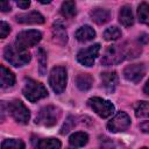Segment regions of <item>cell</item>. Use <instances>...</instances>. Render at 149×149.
I'll use <instances>...</instances> for the list:
<instances>
[{
	"label": "cell",
	"instance_id": "obj_1",
	"mask_svg": "<svg viewBox=\"0 0 149 149\" xmlns=\"http://www.w3.org/2000/svg\"><path fill=\"white\" fill-rule=\"evenodd\" d=\"M141 52V47L134 43H122L109 45L101 58V64L105 66L119 64L127 58H135Z\"/></svg>",
	"mask_w": 149,
	"mask_h": 149
},
{
	"label": "cell",
	"instance_id": "obj_2",
	"mask_svg": "<svg viewBox=\"0 0 149 149\" xmlns=\"http://www.w3.org/2000/svg\"><path fill=\"white\" fill-rule=\"evenodd\" d=\"M3 57L13 66H23L30 62V54L27 50L17 48L15 44L6 45L3 50Z\"/></svg>",
	"mask_w": 149,
	"mask_h": 149
},
{
	"label": "cell",
	"instance_id": "obj_3",
	"mask_svg": "<svg viewBox=\"0 0 149 149\" xmlns=\"http://www.w3.org/2000/svg\"><path fill=\"white\" fill-rule=\"evenodd\" d=\"M22 93L26 97V99H28L31 102H35L40 99L48 97V91L44 87V85L30 78L26 79V84L23 86Z\"/></svg>",
	"mask_w": 149,
	"mask_h": 149
},
{
	"label": "cell",
	"instance_id": "obj_4",
	"mask_svg": "<svg viewBox=\"0 0 149 149\" xmlns=\"http://www.w3.org/2000/svg\"><path fill=\"white\" fill-rule=\"evenodd\" d=\"M59 116H61L59 108L51 106V105L44 106L40 109L37 116L35 119V123L44 126V127H52L57 123Z\"/></svg>",
	"mask_w": 149,
	"mask_h": 149
},
{
	"label": "cell",
	"instance_id": "obj_5",
	"mask_svg": "<svg viewBox=\"0 0 149 149\" xmlns=\"http://www.w3.org/2000/svg\"><path fill=\"white\" fill-rule=\"evenodd\" d=\"M42 40V33L35 29L23 30L16 35L15 45L22 50H27L30 47L36 45Z\"/></svg>",
	"mask_w": 149,
	"mask_h": 149
},
{
	"label": "cell",
	"instance_id": "obj_6",
	"mask_svg": "<svg viewBox=\"0 0 149 149\" xmlns=\"http://www.w3.org/2000/svg\"><path fill=\"white\" fill-rule=\"evenodd\" d=\"M66 81H68L66 69L63 66L52 68L50 76H49V84L52 91L57 94H61L66 87Z\"/></svg>",
	"mask_w": 149,
	"mask_h": 149
},
{
	"label": "cell",
	"instance_id": "obj_7",
	"mask_svg": "<svg viewBox=\"0 0 149 149\" xmlns=\"http://www.w3.org/2000/svg\"><path fill=\"white\" fill-rule=\"evenodd\" d=\"M87 105L101 118H108L114 113V105L106 99L93 97L87 100Z\"/></svg>",
	"mask_w": 149,
	"mask_h": 149
},
{
	"label": "cell",
	"instance_id": "obj_8",
	"mask_svg": "<svg viewBox=\"0 0 149 149\" xmlns=\"http://www.w3.org/2000/svg\"><path fill=\"white\" fill-rule=\"evenodd\" d=\"M8 111L12 115V118L22 125L28 123L29 118H30V112L29 109L24 106V104L20 100H13L8 105Z\"/></svg>",
	"mask_w": 149,
	"mask_h": 149
},
{
	"label": "cell",
	"instance_id": "obj_9",
	"mask_svg": "<svg viewBox=\"0 0 149 149\" xmlns=\"http://www.w3.org/2000/svg\"><path fill=\"white\" fill-rule=\"evenodd\" d=\"M99 51H100V44L99 43L92 44L87 48L79 50V52L77 54V61L84 66H92L95 58L99 55Z\"/></svg>",
	"mask_w": 149,
	"mask_h": 149
},
{
	"label": "cell",
	"instance_id": "obj_10",
	"mask_svg": "<svg viewBox=\"0 0 149 149\" xmlns=\"http://www.w3.org/2000/svg\"><path fill=\"white\" fill-rule=\"evenodd\" d=\"M129 126H130V118L125 112H119L107 123L108 130H111L113 133L125 132V130H127L129 128Z\"/></svg>",
	"mask_w": 149,
	"mask_h": 149
},
{
	"label": "cell",
	"instance_id": "obj_11",
	"mask_svg": "<svg viewBox=\"0 0 149 149\" xmlns=\"http://www.w3.org/2000/svg\"><path fill=\"white\" fill-rule=\"evenodd\" d=\"M146 74V68L143 64H130L125 68L123 76L128 81L139 83Z\"/></svg>",
	"mask_w": 149,
	"mask_h": 149
},
{
	"label": "cell",
	"instance_id": "obj_12",
	"mask_svg": "<svg viewBox=\"0 0 149 149\" xmlns=\"http://www.w3.org/2000/svg\"><path fill=\"white\" fill-rule=\"evenodd\" d=\"M15 19L19 23H23V24H40L44 22V16L40 12H36V10L19 14L15 16Z\"/></svg>",
	"mask_w": 149,
	"mask_h": 149
},
{
	"label": "cell",
	"instance_id": "obj_13",
	"mask_svg": "<svg viewBox=\"0 0 149 149\" xmlns=\"http://www.w3.org/2000/svg\"><path fill=\"white\" fill-rule=\"evenodd\" d=\"M100 79H101V84L104 86V88L108 92L112 93L114 92L116 85H118V74L115 71H105L100 74Z\"/></svg>",
	"mask_w": 149,
	"mask_h": 149
},
{
	"label": "cell",
	"instance_id": "obj_14",
	"mask_svg": "<svg viewBox=\"0 0 149 149\" xmlns=\"http://www.w3.org/2000/svg\"><path fill=\"white\" fill-rule=\"evenodd\" d=\"M52 37L57 43L64 44L68 41V33L64 24L61 21H57L52 24Z\"/></svg>",
	"mask_w": 149,
	"mask_h": 149
},
{
	"label": "cell",
	"instance_id": "obj_15",
	"mask_svg": "<svg viewBox=\"0 0 149 149\" xmlns=\"http://www.w3.org/2000/svg\"><path fill=\"white\" fill-rule=\"evenodd\" d=\"M90 16L92 21L98 24H104L111 19V12L106 8H94L90 12Z\"/></svg>",
	"mask_w": 149,
	"mask_h": 149
},
{
	"label": "cell",
	"instance_id": "obj_16",
	"mask_svg": "<svg viewBox=\"0 0 149 149\" xmlns=\"http://www.w3.org/2000/svg\"><path fill=\"white\" fill-rule=\"evenodd\" d=\"M14 83H15L14 73L6 66L1 65L0 66V86L2 88H7V87L13 86Z\"/></svg>",
	"mask_w": 149,
	"mask_h": 149
},
{
	"label": "cell",
	"instance_id": "obj_17",
	"mask_svg": "<svg viewBox=\"0 0 149 149\" xmlns=\"http://www.w3.org/2000/svg\"><path fill=\"white\" fill-rule=\"evenodd\" d=\"M119 21L122 26L125 27H130L134 23V16H133V12L132 8L129 6H122L120 12H119Z\"/></svg>",
	"mask_w": 149,
	"mask_h": 149
},
{
	"label": "cell",
	"instance_id": "obj_18",
	"mask_svg": "<svg viewBox=\"0 0 149 149\" xmlns=\"http://www.w3.org/2000/svg\"><path fill=\"white\" fill-rule=\"evenodd\" d=\"M95 37V31L91 26H83L76 31V38L79 42H87Z\"/></svg>",
	"mask_w": 149,
	"mask_h": 149
},
{
	"label": "cell",
	"instance_id": "obj_19",
	"mask_svg": "<svg viewBox=\"0 0 149 149\" xmlns=\"http://www.w3.org/2000/svg\"><path fill=\"white\" fill-rule=\"evenodd\" d=\"M76 84H77V87L79 90L87 91L91 88V86L93 84V78L88 73H79L76 78Z\"/></svg>",
	"mask_w": 149,
	"mask_h": 149
},
{
	"label": "cell",
	"instance_id": "obj_20",
	"mask_svg": "<svg viewBox=\"0 0 149 149\" xmlns=\"http://www.w3.org/2000/svg\"><path fill=\"white\" fill-rule=\"evenodd\" d=\"M88 142V135L84 132H77L73 133L69 137V143L73 147H83Z\"/></svg>",
	"mask_w": 149,
	"mask_h": 149
},
{
	"label": "cell",
	"instance_id": "obj_21",
	"mask_svg": "<svg viewBox=\"0 0 149 149\" xmlns=\"http://www.w3.org/2000/svg\"><path fill=\"white\" fill-rule=\"evenodd\" d=\"M35 149H61V142L57 139H42L37 142Z\"/></svg>",
	"mask_w": 149,
	"mask_h": 149
},
{
	"label": "cell",
	"instance_id": "obj_22",
	"mask_svg": "<svg viewBox=\"0 0 149 149\" xmlns=\"http://www.w3.org/2000/svg\"><path fill=\"white\" fill-rule=\"evenodd\" d=\"M76 2L74 1H64L61 7V14L65 19H71L76 15Z\"/></svg>",
	"mask_w": 149,
	"mask_h": 149
},
{
	"label": "cell",
	"instance_id": "obj_23",
	"mask_svg": "<svg viewBox=\"0 0 149 149\" xmlns=\"http://www.w3.org/2000/svg\"><path fill=\"white\" fill-rule=\"evenodd\" d=\"M137 15H139V20L142 23L149 26V5L147 2H142L139 5Z\"/></svg>",
	"mask_w": 149,
	"mask_h": 149
},
{
	"label": "cell",
	"instance_id": "obj_24",
	"mask_svg": "<svg viewBox=\"0 0 149 149\" xmlns=\"http://www.w3.org/2000/svg\"><path fill=\"white\" fill-rule=\"evenodd\" d=\"M1 149H24V143L19 139H7L2 142Z\"/></svg>",
	"mask_w": 149,
	"mask_h": 149
},
{
	"label": "cell",
	"instance_id": "obj_25",
	"mask_svg": "<svg viewBox=\"0 0 149 149\" xmlns=\"http://www.w3.org/2000/svg\"><path fill=\"white\" fill-rule=\"evenodd\" d=\"M136 118H149V102L140 101L135 107Z\"/></svg>",
	"mask_w": 149,
	"mask_h": 149
},
{
	"label": "cell",
	"instance_id": "obj_26",
	"mask_svg": "<svg viewBox=\"0 0 149 149\" xmlns=\"http://www.w3.org/2000/svg\"><path fill=\"white\" fill-rule=\"evenodd\" d=\"M119 37H121V30L115 26L109 27L104 31V38L106 41H115Z\"/></svg>",
	"mask_w": 149,
	"mask_h": 149
},
{
	"label": "cell",
	"instance_id": "obj_27",
	"mask_svg": "<svg viewBox=\"0 0 149 149\" xmlns=\"http://www.w3.org/2000/svg\"><path fill=\"white\" fill-rule=\"evenodd\" d=\"M37 61H38V65H40V73L43 76L45 73V69H47V54L42 48H40L37 51Z\"/></svg>",
	"mask_w": 149,
	"mask_h": 149
},
{
	"label": "cell",
	"instance_id": "obj_28",
	"mask_svg": "<svg viewBox=\"0 0 149 149\" xmlns=\"http://www.w3.org/2000/svg\"><path fill=\"white\" fill-rule=\"evenodd\" d=\"M74 118L73 116H68V119H66V121L64 122V125H63V127H62V129H61V134H66V133H69L73 127H74Z\"/></svg>",
	"mask_w": 149,
	"mask_h": 149
},
{
	"label": "cell",
	"instance_id": "obj_29",
	"mask_svg": "<svg viewBox=\"0 0 149 149\" xmlns=\"http://www.w3.org/2000/svg\"><path fill=\"white\" fill-rule=\"evenodd\" d=\"M9 33H10V27H9V24L6 23L5 21H1V22H0V37H1V38H5Z\"/></svg>",
	"mask_w": 149,
	"mask_h": 149
},
{
	"label": "cell",
	"instance_id": "obj_30",
	"mask_svg": "<svg viewBox=\"0 0 149 149\" xmlns=\"http://www.w3.org/2000/svg\"><path fill=\"white\" fill-rule=\"evenodd\" d=\"M100 148L101 149H114V143L108 137H104V140L101 139L100 141Z\"/></svg>",
	"mask_w": 149,
	"mask_h": 149
},
{
	"label": "cell",
	"instance_id": "obj_31",
	"mask_svg": "<svg viewBox=\"0 0 149 149\" xmlns=\"http://www.w3.org/2000/svg\"><path fill=\"white\" fill-rule=\"evenodd\" d=\"M0 9L2 12L10 10V3H9V1H2V2H0Z\"/></svg>",
	"mask_w": 149,
	"mask_h": 149
},
{
	"label": "cell",
	"instance_id": "obj_32",
	"mask_svg": "<svg viewBox=\"0 0 149 149\" xmlns=\"http://www.w3.org/2000/svg\"><path fill=\"white\" fill-rule=\"evenodd\" d=\"M16 5H17L20 8L26 9V8H28V7L30 6V1H16Z\"/></svg>",
	"mask_w": 149,
	"mask_h": 149
},
{
	"label": "cell",
	"instance_id": "obj_33",
	"mask_svg": "<svg viewBox=\"0 0 149 149\" xmlns=\"http://www.w3.org/2000/svg\"><path fill=\"white\" fill-rule=\"evenodd\" d=\"M140 128H141L142 132H144V133H149V121H144V122H142V123L140 125Z\"/></svg>",
	"mask_w": 149,
	"mask_h": 149
},
{
	"label": "cell",
	"instance_id": "obj_34",
	"mask_svg": "<svg viewBox=\"0 0 149 149\" xmlns=\"http://www.w3.org/2000/svg\"><path fill=\"white\" fill-rule=\"evenodd\" d=\"M143 92L146 93V94H148L149 95V79L147 80V83L144 84V87H143Z\"/></svg>",
	"mask_w": 149,
	"mask_h": 149
},
{
	"label": "cell",
	"instance_id": "obj_35",
	"mask_svg": "<svg viewBox=\"0 0 149 149\" xmlns=\"http://www.w3.org/2000/svg\"><path fill=\"white\" fill-rule=\"evenodd\" d=\"M141 149H149V148H147V147H143V148H141Z\"/></svg>",
	"mask_w": 149,
	"mask_h": 149
}]
</instances>
